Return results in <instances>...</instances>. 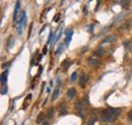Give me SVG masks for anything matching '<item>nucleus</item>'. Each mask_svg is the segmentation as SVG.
I'll return each instance as SVG.
<instances>
[{
	"label": "nucleus",
	"instance_id": "obj_4",
	"mask_svg": "<svg viewBox=\"0 0 132 125\" xmlns=\"http://www.w3.org/2000/svg\"><path fill=\"white\" fill-rule=\"evenodd\" d=\"M87 62H88V64L93 67H99L101 65V62L98 59H95V58H88Z\"/></svg>",
	"mask_w": 132,
	"mask_h": 125
},
{
	"label": "nucleus",
	"instance_id": "obj_18",
	"mask_svg": "<svg viewBox=\"0 0 132 125\" xmlns=\"http://www.w3.org/2000/svg\"><path fill=\"white\" fill-rule=\"evenodd\" d=\"M95 122H96V119H94V118H91V119L88 120V122H87V125H94Z\"/></svg>",
	"mask_w": 132,
	"mask_h": 125
},
{
	"label": "nucleus",
	"instance_id": "obj_26",
	"mask_svg": "<svg viewBox=\"0 0 132 125\" xmlns=\"http://www.w3.org/2000/svg\"><path fill=\"white\" fill-rule=\"evenodd\" d=\"M88 29H89V32L93 33V26H88Z\"/></svg>",
	"mask_w": 132,
	"mask_h": 125
},
{
	"label": "nucleus",
	"instance_id": "obj_3",
	"mask_svg": "<svg viewBox=\"0 0 132 125\" xmlns=\"http://www.w3.org/2000/svg\"><path fill=\"white\" fill-rule=\"evenodd\" d=\"M87 80H88V76H87L85 73H81L80 76H79V86H80L82 88H84L85 86H86Z\"/></svg>",
	"mask_w": 132,
	"mask_h": 125
},
{
	"label": "nucleus",
	"instance_id": "obj_27",
	"mask_svg": "<svg viewBox=\"0 0 132 125\" xmlns=\"http://www.w3.org/2000/svg\"><path fill=\"white\" fill-rule=\"evenodd\" d=\"M43 125H49V122H44Z\"/></svg>",
	"mask_w": 132,
	"mask_h": 125
},
{
	"label": "nucleus",
	"instance_id": "obj_22",
	"mask_svg": "<svg viewBox=\"0 0 132 125\" xmlns=\"http://www.w3.org/2000/svg\"><path fill=\"white\" fill-rule=\"evenodd\" d=\"M62 47H63V46H62V45H60V46H59L58 50H57V54H60V52H61V50H62Z\"/></svg>",
	"mask_w": 132,
	"mask_h": 125
},
{
	"label": "nucleus",
	"instance_id": "obj_16",
	"mask_svg": "<svg viewBox=\"0 0 132 125\" xmlns=\"http://www.w3.org/2000/svg\"><path fill=\"white\" fill-rule=\"evenodd\" d=\"M71 35H72V33L67 36V38H66V40H65V44H66V45H68V44H69V42H70V40H71Z\"/></svg>",
	"mask_w": 132,
	"mask_h": 125
},
{
	"label": "nucleus",
	"instance_id": "obj_23",
	"mask_svg": "<svg viewBox=\"0 0 132 125\" xmlns=\"http://www.w3.org/2000/svg\"><path fill=\"white\" fill-rule=\"evenodd\" d=\"M129 118H130V121H132V110L130 111V113H129Z\"/></svg>",
	"mask_w": 132,
	"mask_h": 125
},
{
	"label": "nucleus",
	"instance_id": "obj_9",
	"mask_svg": "<svg viewBox=\"0 0 132 125\" xmlns=\"http://www.w3.org/2000/svg\"><path fill=\"white\" fill-rule=\"evenodd\" d=\"M58 96H59V86H57V88H55V92H54V94L52 96V100L55 101V100L58 98Z\"/></svg>",
	"mask_w": 132,
	"mask_h": 125
},
{
	"label": "nucleus",
	"instance_id": "obj_17",
	"mask_svg": "<svg viewBox=\"0 0 132 125\" xmlns=\"http://www.w3.org/2000/svg\"><path fill=\"white\" fill-rule=\"evenodd\" d=\"M76 76H77V72H73L71 75V81H74L76 79Z\"/></svg>",
	"mask_w": 132,
	"mask_h": 125
},
{
	"label": "nucleus",
	"instance_id": "obj_20",
	"mask_svg": "<svg viewBox=\"0 0 132 125\" xmlns=\"http://www.w3.org/2000/svg\"><path fill=\"white\" fill-rule=\"evenodd\" d=\"M6 92H7V88H2L1 95H4V94H6Z\"/></svg>",
	"mask_w": 132,
	"mask_h": 125
},
{
	"label": "nucleus",
	"instance_id": "obj_5",
	"mask_svg": "<svg viewBox=\"0 0 132 125\" xmlns=\"http://www.w3.org/2000/svg\"><path fill=\"white\" fill-rule=\"evenodd\" d=\"M116 40H117V37L116 36H109V37H107L105 40L103 41L102 45L103 44H106V43H115Z\"/></svg>",
	"mask_w": 132,
	"mask_h": 125
},
{
	"label": "nucleus",
	"instance_id": "obj_24",
	"mask_svg": "<svg viewBox=\"0 0 132 125\" xmlns=\"http://www.w3.org/2000/svg\"><path fill=\"white\" fill-rule=\"evenodd\" d=\"M47 51H48V49H47V47H45L44 49H43V54H46L47 53Z\"/></svg>",
	"mask_w": 132,
	"mask_h": 125
},
{
	"label": "nucleus",
	"instance_id": "obj_11",
	"mask_svg": "<svg viewBox=\"0 0 132 125\" xmlns=\"http://www.w3.org/2000/svg\"><path fill=\"white\" fill-rule=\"evenodd\" d=\"M7 71H5V72H3L2 74H1V82L2 83H5L6 82V80H7Z\"/></svg>",
	"mask_w": 132,
	"mask_h": 125
},
{
	"label": "nucleus",
	"instance_id": "obj_25",
	"mask_svg": "<svg viewBox=\"0 0 132 125\" xmlns=\"http://www.w3.org/2000/svg\"><path fill=\"white\" fill-rule=\"evenodd\" d=\"M58 18H59V14H57L56 16H55V18H54V22H57Z\"/></svg>",
	"mask_w": 132,
	"mask_h": 125
},
{
	"label": "nucleus",
	"instance_id": "obj_1",
	"mask_svg": "<svg viewBox=\"0 0 132 125\" xmlns=\"http://www.w3.org/2000/svg\"><path fill=\"white\" fill-rule=\"evenodd\" d=\"M120 113H121V109H117V108L106 109L102 112V121L106 123H112L117 119V117L120 115Z\"/></svg>",
	"mask_w": 132,
	"mask_h": 125
},
{
	"label": "nucleus",
	"instance_id": "obj_13",
	"mask_svg": "<svg viewBox=\"0 0 132 125\" xmlns=\"http://www.w3.org/2000/svg\"><path fill=\"white\" fill-rule=\"evenodd\" d=\"M124 46L126 48L127 51H131L132 50V42H127V43H124Z\"/></svg>",
	"mask_w": 132,
	"mask_h": 125
},
{
	"label": "nucleus",
	"instance_id": "obj_6",
	"mask_svg": "<svg viewBox=\"0 0 132 125\" xmlns=\"http://www.w3.org/2000/svg\"><path fill=\"white\" fill-rule=\"evenodd\" d=\"M76 95V89L75 88H71V89H69L68 93H67V98L69 100H71L74 98V96Z\"/></svg>",
	"mask_w": 132,
	"mask_h": 125
},
{
	"label": "nucleus",
	"instance_id": "obj_7",
	"mask_svg": "<svg viewBox=\"0 0 132 125\" xmlns=\"http://www.w3.org/2000/svg\"><path fill=\"white\" fill-rule=\"evenodd\" d=\"M104 54H105V52H104V50L103 49H96V50H95L94 51V55L96 57H103L104 56Z\"/></svg>",
	"mask_w": 132,
	"mask_h": 125
},
{
	"label": "nucleus",
	"instance_id": "obj_21",
	"mask_svg": "<svg viewBox=\"0 0 132 125\" xmlns=\"http://www.w3.org/2000/svg\"><path fill=\"white\" fill-rule=\"evenodd\" d=\"M61 35H62V32H60V33H59V35L57 36V38H56V42H58V41L60 40V38H61Z\"/></svg>",
	"mask_w": 132,
	"mask_h": 125
},
{
	"label": "nucleus",
	"instance_id": "obj_10",
	"mask_svg": "<svg viewBox=\"0 0 132 125\" xmlns=\"http://www.w3.org/2000/svg\"><path fill=\"white\" fill-rule=\"evenodd\" d=\"M19 1L16 2V5H15V10H14V14H13V19L16 20L17 18V12H18V9H19Z\"/></svg>",
	"mask_w": 132,
	"mask_h": 125
},
{
	"label": "nucleus",
	"instance_id": "obj_8",
	"mask_svg": "<svg viewBox=\"0 0 132 125\" xmlns=\"http://www.w3.org/2000/svg\"><path fill=\"white\" fill-rule=\"evenodd\" d=\"M84 106H85V104H82V102H81V101L76 102V103H75V108L77 109V110H79V111H82V110H83V108H84Z\"/></svg>",
	"mask_w": 132,
	"mask_h": 125
},
{
	"label": "nucleus",
	"instance_id": "obj_19",
	"mask_svg": "<svg viewBox=\"0 0 132 125\" xmlns=\"http://www.w3.org/2000/svg\"><path fill=\"white\" fill-rule=\"evenodd\" d=\"M52 37H53V33L51 32L50 35H49V39H48V44H50L51 43V40H52Z\"/></svg>",
	"mask_w": 132,
	"mask_h": 125
},
{
	"label": "nucleus",
	"instance_id": "obj_14",
	"mask_svg": "<svg viewBox=\"0 0 132 125\" xmlns=\"http://www.w3.org/2000/svg\"><path fill=\"white\" fill-rule=\"evenodd\" d=\"M59 109H60V115L65 114V113H66V107H65L64 104H62V105H60Z\"/></svg>",
	"mask_w": 132,
	"mask_h": 125
},
{
	"label": "nucleus",
	"instance_id": "obj_12",
	"mask_svg": "<svg viewBox=\"0 0 132 125\" xmlns=\"http://www.w3.org/2000/svg\"><path fill=\"white\" fill-rule=\"evenodd\" d=\"M53 114H54V108L51 107V108H49V110H48V112H47V117L48 118H52Z\"/></svg>",
	"mask_w": 132,
	"mask_h": 125
},
{
	"label": "nucleus",
	"instance_id": "obj_15",
	"mask_svg": "<svg viewBox=\"0 0 132 125\" xmlns=\"http://www.w3.org/2000/svg\"><path fill=\"white\" fill-rule=\"evenodd\" d=\"M44 118H45V115H44L43 113H41V114L38 116V118H37V123H41V122H43Z\"/></svg>",
	"mask_w": 132,
	"mask_h": 125
},
{
	"label": "nucleus",
	"instance_id": "obj_2",
	"mask_svg": "<svg viewBox=\"0 0 132 125\" xmlns=\"http://www.w3.org/2000/svg\"><path fill=\"white\" fill-rule=\"evenodd\" d=\"M25 26H26V16H25V12L23 11L20 18L17 23V33L20 35L23 33V27H25Z\"/></svg>",
	"mask_w": 132,
	"mask_h": 125
}]
</instances>
